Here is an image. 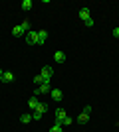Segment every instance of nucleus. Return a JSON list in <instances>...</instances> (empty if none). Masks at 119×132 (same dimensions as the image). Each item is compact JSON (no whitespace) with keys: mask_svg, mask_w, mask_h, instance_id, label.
I'll return each mask as SVG.
<instances>
[{"mask_svg":"<svg viewBox=\"0 0 119 132\" xmlns=\"http://www.w3.org/2000/svg\"><path fill=\"white\" fill-rule=\"evenodd\" d=\"M46 112H48V105H46V103H40V105L36 106V110L32 112V118H34V120H40V118H44Z\"/></svg>","mask_w":119,"mask_h":132,"instance_id":"f257e3e1","label":"nucleus"},{"mask_svg":"<svg viewBox=\"0 0 119 132\" xmlns=\"http://www.w3.org/2000/svg\"><path fill=\"white\" fill-rule=\"evenodd\" d=\"M40 77L44 79V81L50 83V81H52V77H54V67H52V65H46L44 69L40 71Z\"/></svg>","mask_w":119,"mask_h":132,"instance_id":"f03ea898","label":"nucleus"},{"mask_svg":"<svg viewBox=\"0 0 119 132\" xmlns=\"http://www.w3.org/2000/svg\"><path fill=\"white\" fill-rule=\"evenodd\" d=\"M26 42H28V45H38V32H36V30H30V32L26 34Z\"/></svg>","mask_w":119,"mask_h":132,"instance_id":"7ed1b4c3","label":"nucleus"},{"mask_svg":"<svg viewBox=\"0 0 119 132\" xmlns=\"http://www.w3.org/2000/svg\"><path fill=\"white\" fill-rule=\"evenodd\" d=\"M50 91H52V85H50L48 81H44V83H42V85H40V87L34 91V95L38 97V95H42V93H50Z\"/></svg>","mask_w":119,"mask_h":132,"instance_id":"20e7f679","label":"nucleus"},{"mask_svg":"<svg viewBox=\"0 0 119 132\" xmlns=\"http://www.w3.org/2000/svg\"><path fill=\"white\" fill-rule=\"evenodd\" d=\"M68 116V112H66V109H58L56 110V122L54 124H62V120Z\"/></svg>","mask_w":119,"mask_h":132,"instance_id":"39448f33","label":"nucleus"},{"mask_svg":"<svg viewBox=\"0 0 119 132\" xmlns=\"http://www.w3.org/2000/svg\"><path fill=\"white\" fill-rule=\"evenodd\" d=\"M79 18H81V20H89L91 18V14H89V8H87V6H83V8H81V10H79Z\"/></svg>","mask_w":119,"mask_h":132,"instance_id":"423d86ee","label":"nucleus"},{"mask_svg":"<svg viewBox=\"0 0 119 132\" xmlns=\"http://www.w3.org/2000/svg\"><path fill=\"white\" fill-rule=\"evenodd\" d=\"M50 95H52V99H54V101H62V97H64V93L60 91V89H52Z\"/></svg>","mask_w":119,"mask_h":132,"instance_id":"0eeeda50","label":"nucleus"},{"mask_svg":"<svg viewBox=\"0 0 119 132\" xmlns=\"http://www.w3.org/2000/svg\"><path fill=\"white\" fill-rule=\"evenodd\" d=\"M54 61H56V63H64V61H66V53H64V51H56V53H54Z\"/></svg>","mask_w":119,"mask_h":132,"instance_id":"6e6552de","label":"nucleus"},{"mask_svg":"<svg viewBox=\"0 0 119 132\" xmlns=\"http://www.w3.org/2000/svg\"><path fill=\"white\" fill-rule=\"evenodd\" d=\"M46 39H48V32H46V30H40V32H38V45L44 44Z\"/></svg>","mask_w":119,"mask_h":132,"instance_id":"1a4fd4ad","label":"nucleus"},{"mask_svg":"<svg viewBox=\"0 0 119 132\" xmlns=\"http://www.w3.org/2000/svg\"><path fill=\"white\" fill-rule=\"evenodd\" d=\"M14 79H16V77H14V73H10V71H4V75H2V81H4V83H12Z\"/></svg>","mask_w":119,"mask_h":132,"instance_id":"9d476101","label":"nucleus"},{"mask_svg":"<svg viewBox=\"0 0 119 132\" xmlns=\"http://www.w3.org/2000/svg\"><path fill=\"white\" fill-rule=\"evenodd\" d=\"M12 34H14V36H26V32H24V28L20 26V24L12 28Z\"/></svg>","mask_w":119,"mask_h":132,"instance_id":"9b49d317","label":"nucleus"},{"mask_svg":"<svg viewBox=\"0 0 119 132\" xmlns=\"http://www.w3.org/2000/svg\"><path fill=\"white\" fill-rule=\"evenodd\" d=\"M89 120V114H87V112H83V110H81V114L78 116V124H85V122Z\"/></svg>","mask_w":119,"mask_h":132,"instance_id":"f8f14e48","label":"nucleus"},{"mask_svg":"<svg viewBox=\"0 0 119 132\" xmlns=\"http://www.w3.org/2000/svg\"><path fill=\"white\" fill-rule=\"evenodd\" d=\"M34 118H32V112H26V114L20 116V122H24V124H28V122H32Z\"/></svg>","mask_w":119,"mask_h":132,"instance_id":"ddd939ff","label":"nucleus"},{"mask_svg":"<svg viewBox=\"0 0 119 132\" xmlns=\"http://www.w3.org/2000/svg\"><path fill=\"white\" fill-rule=\"evenodd\" d=\"M20 6H22V10H26V12H28V10H30V8H32L34 4H32V0H22V4H20Z\"/></svg>","mask_w":119,"mask_h":132,"instance_id":"4468645a","label":"nucleus"},{"mask_svg":"<svg viewBox=\"0 0 119 132\" xmlns=\"http://www.w3.org/2000/svg\"><path fill=\"white\" fill-rule=\"evenodd\" d=\"M38 105H40V101L36 99V95H34V97L30 99V109H32V110H36V106H38Z\"/></svg>","mask_w":119,"mask_h":132,"instance_id":"2eb2a0df","label":"nucleus"},{"mask_svg":"<svg viewBox=\"0 0 119 132\" xmlns=\"http://www.w3.org/2000/svg\"><path fill=\"white\" fill-rule=\"evenodd\" d=\"M72 122H74V118H72V116H66V118L62 120V126H69Z\"/></svg>","mask_w":119,"mask_h":132,"instance_id":"dca6fc26","label":"nucleus"},{"mask_svg":"<svg viewBox=\"0 0 119 132\" xmlns=\"http://www.w3.org/2000/svg\"><path fill=\"white\" fill-rule=\"evenodd\" d=\"M50 132H64L62 130V124H54V126L50 128Z\"/></svg>","mask_w":119,"mask_h":132,"instance_id":"f3484780","label":"nucleus"},{"mask_svg":"<svg viewBox=\"0 0 119 132\" xmlns=\"http://www.w3.org/2000/svg\"><path fill=\"white\" fill-rule=\"evenodd\" d=\"M85 26H87V28H93V24H95V22H93V18H89V20H85Z\"/></svg>","mask_w":119,"mask_h":132,"instance_id":"a211bd4d","label":"nucleus"},{"mask_svg":"<svg viewBox=\"0 0 119 132\" xmlns=\"http://www.w3.org/2000/svg\"><path fill=\"white\" fill-rule=\"evenodd\" d=\"M34 83H36V85H42V83H44V79L40 77V75H36V77H34Z\"/></svg>","mask_w":119,"mask_h":132,"instance_id":"6ab92c4d","label":"nucleus"},{"mask_svg":"<svg viewBox=\"0 0 119 132\" xmlns=\"http://www.w3.org/2000/svg\"><path fill=\"white\" fill-rule=\"evenodd\" d=\"M113 36H115V38H119V28H115V30H113Z\"/></svg>","mask_w":119,"mask_h":132,"instance_id":"aec40b11","label":"nucleus"},{"mask_svg":"<svg viewBox=\"0 0 119 132\" xmlns=\"http://www.w3.org/2000/svg\"><path fill=\"white\" fill-rule=\"evenodd\" d=\"M2 75H4V69H0V79H2Z\"/></svg>","mask_w":119,"mask_h":132,"instance_id":"412c9836","label":"nucleus"}]
</instances>
